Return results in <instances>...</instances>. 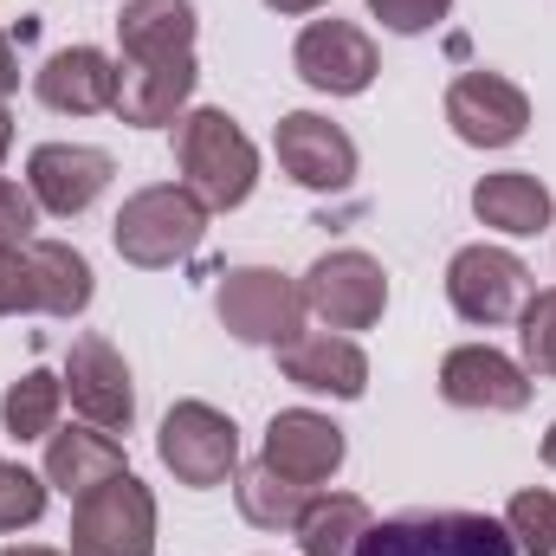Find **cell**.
<instances>
[{
    "mask_svg": "<svg viewBox=\"0 0 556 556\" xmlns=\"http://www.w3.org/2000/svg\"><path fill=\"white\" fill-rule=\"evenodd\" d=\"M175 162H181V188L207 207V214H227L253 194L260 181V149L247 142V130L227 117V111H194L181 117L175 130Z\"/></svg>",
    "mask_w": 556,
    "mask_h": 556,
    "instance_id": "cell-1",
    "label": "cell"
},
{
    "mask_svg": "<svg viewBox=\"0 0 556 556\" xmlns=\"http://www.w3.org/2000/svg\"><path fill=\"white\" fill-rule=\"evenodd\" d=\"M111 240H117V253H124L130 266H142V273H162V266L188 260V253L207 240V207H201L188 188H175V181L142 188V194H130V201H124V214H117Z\"/></svg>",
    "mask_w": 556,
    "mask_h": 556,
    "instance_id": "cell-2",
    "label": "cell"
},
{
    "mask_svg": "<svg viewBox=\"0 0 556 556\" xmlns=\"http://www.w3.org/2000/svg\"><path fill=\"white\" fill-rule=\"evenodd\" d=\"M72 556H155V498L137 472H117L72 505Z\"/></svg>",
    "mask_w": 556,
    "mask_h": 556,
    "instance_id": "cell-3",
    "label": "cell"
},
{
    "mask_svg": "<svg viewBox=\"0 0 556 556\" xmlns=\"http://www.w3.org/2000/svg\"><path fill=\"white\" fill-rule=\"evenodd\" d=\"M356 556H518V544L479 511H408L369 525Z\"/></svg>",
    "mask_w": 556,
    "mask_h": 556,
    "instance_id": "cell-4",
    "label": "cell"
},
{
    "mask_svg": "<svg viewBox=\"0 0 556 556\" xmlns=\"http://www.w3.org/2000/svg\"><path fill=\"white\" fill-rule=\"evenodd\" d=\"M155 453H162V466H168L181 485L214 492V485H227L233 466H240V433H233V420L220 415V408H207V402H175V408L162 415Z\"/></svg>",
    "mask_w": 556,
    "mask_h": 556,
    "instance_id": "cell-5",
    "label": "cell"
},
{
    "mask_svg": "<svg viewBox=\"0 0 556 556\" xmlns=\"http://www.w3.org/2000/svg\"><path fill=\"white\" fill-rule=\"evenodd\" d=\"M214 311L220 324L240 337V343H291L298 337V317H304V291L273 266H240V273L220 278L214 291Z\"/></svg>",
    "mask_w": 556,
    "mask_h": 556,
    "instance_id": "cell-6",
    "label": "cell"
},
{
    "mask_svg": "<svg viewBox=\"0 0 556 556\" xmlns=\"http://www.w3.org/2000/svg\"><path fill=\"white\" fill-rule=\"evenodd\" d=\"M446 298L466 324H511L531 304V266L505 247H459L446 266Z\"/></svg>",
    "mask_w": 556,
    "mask_h": 556,
    "instance_id": "cell-7",
    "label": "cell"
},
{
    "mask_svg": "<svg viewBox=\"0 0 556 556\" xmlns=\"http://www.w3.org/2000/svg\"><path fill=\"white\" fill-rule=\"evenodd\" d=\"M304 311L324 317V330H369L382 311H389V278L369 253H324L311 273H304Z\"/></svg>",
    "mask_w": 556,
    "mask_h": 556,
    "instance_id": "cell-8",
    "label": "cell"
},
{
    "mask_svg": "<svg viewBox=\"0 0 556 556\" xmlns=\"http://www.w3.org/2000/svg\"><path fill=\"white\" fill-rule=\"evenodd\" d=\"M298 78L311 91H330V98H356L376 85V39L350 20H311L298 33V52H291Z\"/></svg>",
    "mask_w": 556,
    "mask_h": 556,
    "instance_id": "cell-9",
    "label": "cell"
},
{
    "mask_svg": "<svg viewBox=\"0 0 556 556\" xmlns=\"http://www.w3.org/2000/svg\"><path fill=\"white\" fill-rule=\"evenodd\" d=\"M446 124L459 130V142H472V149H505V142L525 137L531 98L505 72H466L446 91Z\"/></svg>",
    "mask_w": 556,
    "mask_h": 556,
    "instance_id": "cell-10",
    "label": "cell"
},
{
    "mask_svg": "<svg viewBox=\"0 0 556 556\" xmlns=\"http://www.w3.org/2000/svg\"><path fill=\"white\" fill-rule=\"evenodd\" d=\"M111 175H117V162H111L104 149H91V142H39L33 162H26L33 201H39L46 214H59V220L85 214V207L111 188Z\"/></svg>",
    "mask_w": 556,
    "mask_h": 556,
    "instance_id": "cell-11",
    "label": "cell"
},
{
    "mask_svg": "<svg viewBox=\"0 0 556 556\" xmlns=\"http://www.w3.org/2000/svg\"><path fill=\"white\" fill-rule=\"evenodd\" d=\"M278 162L311 194H343L356 181V142L343 137L330 117H317V111H291L278 124Z\"/></svg>",
    "mask_w": 556,
    "mask_h": 556,
    "instance_id": "cell-12",
    "label": "cell"
},
{
    "mask_svg": "<svg viewBox=\"0 0 556 556\" xmlns=\"http://www.w3.org/2000/svg\"><path fill=\"white\" fill-rule=\"evenodd\" d=\"M65 389H72V408L104 427V433H124L137 420V389H130V369L124 356L104 343V337H78L72 356H65Z\"/></svg>",
    "mask_w": 556,
    "mask_h": 556,
    "instance_id": "cell-13",
    "label": "cell"
},
{
    "mask_svg": "<svg viewBox=\"0 0 556 556\" xmlns=\"http://www.w3.org/2000/svg\"><path fill=\"white\" fill-rule=\"evenodd\" d=\"M440 395H446L453 408L518 415V408L531 402V376H525L511 356H498L492 343H459V350H446V363H440Z\"/></svg>",
    "mask_w": 556,
    "mask_h": 556,
    "instance_id": "cell-14",
    "label": "cell"
},
{
    "mask_svg": "<svg viewBox=\"0 0 556 556\" xmlns=\"http://www.w3.org/2000/svg\"><path fill=\"white\" fill-rule=\"evenodd\" d=\"M117 85H124V72H117L98 46H65V52H52V59L33 72L39 104H46V111H59V117L117 111Z\"/></svg>",
    "mask_w": 556,
    "mask_h": 556,
    "instance_id": "cell-15",
    "label": "cell"
},
{
    "mask_svg": "<svg viewBox=\"0 0 556 556\" xmlns=\"http://www.w3.org/2000/svg\"><path fill=\"white\" fill-rule=\"evenodd\" d=\"M278 369H285V382H298L311 395H337V402H356L369 389L363 350L330 330H298L291 343H278Z\"/></svg>",
    "mask_w": 556,
    "mask_h": 556,
    "instance_id": "cell-16",
    "label": "cell"
},
{
    "mask_svg": "<svg viewBox=\"0 0 556 556\" xmlns=\"http://www.w3.org/2000/svg\"><path fill=\"white\" fill-rule=\"evenodd\" d=\"M273 472L285 479H298V485H324L337 466H343V427H330L324 415H311V408H285L273 415L266 427V453H260Z\"/></svg>",
    "mask_w": 556,
    "mask_h": 556,
    "instance_id": "cell-17",
    "label": "cell"
},
{
    "mask_svg": "<svg viewBox=\"0 0 556 556\" xmlns=\"http://www.w3.org/2000/svg\"><path fill=\"white\" fill-rule=\"evenodd\" d=\"M194 52L181 59H155V65H130L124 85H117V117L137 124V130H162L181 117V104L194 98Z\"/></svg>",
    "mask_w": 556,
    "mask_h": 556,
    "instance_id": "cell-18",
    "label": "cell"
},
{
    "mask_svg": "<svg viewBox=\"0 0 556 556\" xmlns=\"http://www.w3.org/2000/svg\"><path fill=\"white\" fill-rule=\"evenodd\" d=\"M130 472L124 466V446L104 433V427H65V433H46V485H59L65 498H85L91 485Z\"/></svg>",
    "mask_w": 556,
    "mask_h": 556,
    "instance_id": "cell-19",
    "label": "cell"
},
{
    "mask_svg": "<svg viewBox=\"0 0 556 556\" xmlns=\"http://www.w3.org/2000/svg\"><path fill=\"white\" fill-rule=\"evenodd\" d=\"M117 39H124L130 65L181 59V52H194V7L188 0H130L117 13Z\"/></svg>",
    "mask_w": 556,
    "mask_h": 556,
    "instance_id": "cell-20",
    "label": "cell"
},
{
    "mask_svg": "<svg viewBox=\"0 0 556 556\" xmlns=\"http://www.w3.org/2000/svg\"><path fill=\"white\" fill-rule=\"evenodd\" d=\"M472 214H479L485 227H498V233L525 240V233H544V227H551L556 201H551V188H544L538 175L505 168V175H485V181L472 188Z\"/></svg>",
    "mask_w": 556,
    "mask_h": 556,
    "instance_id": "cell-21",
    "label": "cell"
},
{
    "mask_svg": "<svg viewBox=\"0 0 556 556\" xmlns=\"http://www.w3.org/2000/svg\"><path fill=\"white\" fill-rule=\"evenodd\" d=\"M369 531V505L356 492H317L298 518V551L304 556H356Z\"/></svg>",
    "mask_w": 556,
    "mask_h": 556,
    "instance_id": "cell-22",
    "label": "cell"
},
{
    "mask_svg": "<svg viewBox=\"0 0 556 556\" xmlns=\"http://www.w3.org/2000/svg\"><path fill=\"white\" fill-rule=\"evenodd\" d=\"M233 498H240V518H247V525H260V531H298V518H304V505H311L317 492L298 485V479H285V472H273V466L260 459V466H247V472L233 479Z\"/></svg>",
    "mask_w": 556,
    "mask_h": 556,
    "instance_id": "cell-23",
    "label": "cell"
},
{
    "mask_svg": "<svg viewBox=\"0 0 556 556\" xmlns=\"http://www.w3.org/2000/svg\"><path fill=\"white\" fill-rule=\"evenodd\" d=\"M59 402H65V382L46 376V369H26L7 395H0V420L13 440H46L52 420H59Z\"/></svg>",
    "mask_w": 556,
    "mask_h": 556,
    "instance_id": "cell-24",
    "label": "cell"
},
{
    "mask_svg": "<svg viewBox=\"0 0 556 556\" xmlns=\"http://www.w3.org/2000/svg\"><path fill=\"white\" fill-rule=\"evenodd\" d=\"M33 260L46 278V317H78L91 304V266L65 240H33Z\"/></svg>",
    "mask_w": 556,
    "mask_h": 556,
    "instance_id": "cell-25",
    "label": "cell"
},
{
    "mask_svg": "<svg viewBox=\"0 0 556 556\" xmlns=\"http://www.w3.org/2000/svg\"><path fill=\"white\" fill-rule=\"evenodd\" d=\"M505 531L518 556H556V498L538 485V492H518L511 511H505Z\"/></svg>",
    "mask_w": 556,
    "mask_h": 556,
    "instance_id": "cell-26",
    "label": "cell"
},
{
    "mask_svg": "<svg viewBox=\"0 0 556 556\" xmlns=\"http://www.w3.org/2000/svg\"><path fill=\"white\" fill-rule=\"evenodd\" d=\"M20 311H46V278L33 260V240L0 247V317H20Z\"/></svg>",
    "mask_w": 556,
    "mask_h": 556,
    "instance_id": "cell-27",
    "label": "cell"
},
{
    "mask_svg": "<svg viewBox=\"0 0 556 556\" xmlns=\"http://www.w3.org/2000/svg\"><path fill=\"white\" fill-rule=\"evenodd\" d=\"M46 511V479L26 466H0V531H26Z\"/></svg>",
    "mask_w": 556,
    "mask_h": 556,
    "instance_id": "cell-28",
    "label": "cell"
},
{
    "mask_svg": "<svg viewBox=\"0 0 556 556\" xmlns=\"http://www.w3.org/2000/svg\"><path fill=\"white\" fill-rule=\"evenodd\" d=\"M518 317H525V363H531L538 376H556V285L538 291Z\"/></svg>",
    "mask_w": 556,
    "mask_h": 556,
    "instance_id": "cell-29",
    "label": "cell"
},
{
    "mask_svg": "<svg viewBox=\"0 0 556 556\" xmlns=\"http://www.w3.org/2000/svg\"><path fill=\"white\" fill-rule=\"evenodd\" d=\"M446 7H453V0H369V13H376L389 33H427V26L446 20Z\"/></svg>",
    "mask_w": 556,
    "mask_h": 556,
    "instance_id": "cell-30",
    "label": "cell"
},
{
    "mask_svg": "<svg viewBox=\"0 0 556 556\" xmlns=\"http://www.w3.org/2000/svg\"><path fill=\"white\" fill-rule=\"evenodd\" d=\"M33 188H13V181H0V247H26L33 240Z\"/></svg>",
    "mask_w": 556,
    "mask_h": 556,
    "instance_id": "cell-31",
    "label": "cell"
},
{
    "mask_svg": "<svg viewBox=\"0 0 556 556\" xmlns=\"http://www.w3.org/2000/svg\"><path fill=\"white\" fill-rule=\"evenodd\" d=\"M13 85H20V59H13V39L0 33V98H7Z\"/></svg>",
    "mask_w": 556,
    "mask_h": 556,
    "instance_id": "cell-32",
    "label": "cell"
},
{
    "mask_svg": "<svg viewBox=\"0 0 556 556\" xmlns=\"http://www.w3.org/2000/svg\"><path fill=\"white\" fill-rule=\"evenodd\" d=\"M266 7H273V13H317L324 0H266Z\"/></svg>",
    "mask_w": 556,
    "mask_h": 556,
    "instance_id": "cell-33",
    "label": "cell"
},
{
    "mask_svg": "<svg viewBox=\"0 0 556 556\" xmlns=\"http://www.w3.org/2000/svg\"><path fill=\"white\" fill-rule=\"evenodd\" d=\"M7 149H13V117H7V104H0V162H7Z\"/></svg>",
    "mask_w": 556,
    "mask_h": 556,
    "instance_id": "cell-34",
    "label": "cell"
},
{
    "mask_svg": "<svg viewBox=\"0 0 556 556\" xmlns=\"http://www.w3.org/2000/svg\"><path fill=\"white\" fill-rule=\"evenodd\" d=\"M0 556H59V551H39V544H20V551H0Z\"/></svg>",
    "mask_w": 556,
    "mask_h": 556,
    "instance_id": "cell-35",
    "label": "cell"
},
{
    "mask_svg": "<svg viewBox=\"0 0 556 556\" xmlns=\"http://www.w3.org/2000/svg\"><path fill=\"white\" fill-rule=\"evenodd\" d=\"M544 466H556V427L544 433Z\"/></svg>",
    "mask_w": 556,
    "mask_h": 556,
    "instance_id": "cell-36",
    "label": "cell"
}]
</instances>
